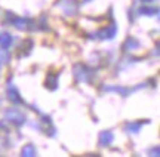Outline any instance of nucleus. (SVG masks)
I'll return each mask as SVG.
<instances>
[{
	"mask_svg": "<svg viewBox=\"0 0 160 157\" xmlns=\"http://www.w3.org/2000/svg\"><path fill=\"white\" fill-rule=\"evenodd\" d=\"M73 74L77 83H86V81H91L92 71L83 64H76L73 67Z\"/></svg>",
	"mask_w": 160,
	"mask_h": 157,
	"instance_id": "nucleus-1",
	"label": "nucleus"
},
{
	"mask_svg": "<svg viewBox=\"0 0 160 157\" xmlns=\"http://www.w3.org/2000/svg\"><path fill=\"white\" fill-rule=\"evenodd\" d=\"M12 25L17 30H21V31H33L36 28V22L33 19L21 17H12Z\"/></svg>",
	"mask_w": 160,
	"mask_h": 157,
	"instance_id": "nucleus-2",
	"label": "nucleus"
},
{
	"mask_svg": "<svg viewBox=\"0 0 160 157\" xmlns=\"http://www.w3.org/2000/svg\"><path fill=\"white\" fill-rule=\"evenodd\" d=\"M5 119L8 122H11L12 125H15V126H22L24 123H25V114H22L19 110L17 108H11V110H6L5 113Z\"/></svg>",
	"mask_w": 160,
	"mask_h": 157,
	"instance_id": "nucleus-3",
	"label": "nucleus"
},
{
	"mask_svg": "<svg viewBox=\"0 0 160 157\" xmlns=\"http://www.w3.org/2000/svg\"><path fill=\"white\" fill-rule=\"evenodd\" d=\"M116 33H117V25H116V24H111L107 28L99 30L97 33H93L91 37L92 39H99V40H105V39H107V40H111L116 36Z\"/></svg>",
	"mask_w": 160,
	"mask_h": 157,
	"instance_id": "nucleus-4",
	"label": "nucleus"
},
{
	"mask_svg": "<svg viewBox=\"0 0 160 157\" xmlns=\"http://www.w3.org/2000/svg\"><path fill=\"white\" fill-rule=\"evenodd\" d=\"M8 99L11 101L12 104L24 105V99L19 96V92H18V89L15 87V85L12 81H9V85H8Z\"/></svg>",
	"mask_w": 160,
	"mask_h": 157,
	"instance_id": "nucleus-5",
	"label": "nucleus"
},
{
	"mask_svg": "<svg viewBox=\"0 0 160 157\" xmlns=\"http://www.w3.org/2000/svg\"><path fill=\"white\" fill-rule=\"evenodd\" d=\"M61 7H62V12L67 15V17H73V15L77 13V7H79V5H77L76 0H65L62 5H61Z\"/></svg>",
	"mask_w": 160,
	"mask_h": 157,
	"instance_id": "nucleus-6",
	"label": "nucleus"
},
{
	"mask_svg": "<svg viewBox=\"0 0 160 157\" xmlns=\"http://www.w3.org/2000/svg\"><path fill=\"white\" fill-rule=\"evenodd\" d=\"M114 141V134L111 130H102L99 134V145L101 147H108L111 142Z\"/></svg>",
	"mask_w": 160,
	"mask_h": 157,
	"instance_id": "nucleus-7",
	"label": "nucleus"
},
{
	"mask_svg": "<svg viewBox=\"0 0 160 157\" xmlns=\"http://www.w3.org/2000/svg\"><path fill=\"white\" fill-rule=\"evenodd\" d=\"M141 47V43H139V40L138 39H135V37H129V39H126V42L123 43V51H129V52H132V51H137V49H139Z\"/></svg>",
	"mask_w": 160,
	"mask_h": 157,
	"instance_id": "nucleus-8",
	"label": "nucleus"
},
{
	"mask_svg": "<svg viewBox=\"0 0 160 157\" xmlns=\"http://www.w3.org/2000/svg\"><path fill=\"white\" fill-rule=\"evenodd\" d=\"M45 86L48 87L49 91H55V89L58 87V76H57V74H52V73H49V74L46 76Z\"/></svg>",
	"mask_w": 160,
	"mask_h": 157,
	"instance_id": "nucleus-9",
	"label": "nucleus"
},
{
	"mask_svg": "<svg viewBox=\"0 0 160 157\" xmlns=\"http://www.w3.org/2000/svg\"><path fill=\"white\" fill-rule=\"evenodd\" d=\"M12 42H13V37L9 33H0V46H2V49H9L12 46Z\"/></svg>",
	"mask_w": 160,
	"mask_h": 157,
	"instance_id": "nucleus-10",
	"label": "nucleus"
},
{
	"mask_svg": "<svg viewBox=\"0 0 160 157\" xmlns=\"http://www.w3.org/2000/svg\"><path fill=\"white\" fill-rule=\"evenodd\" d=\"M144 123H148V120L145 122H133V123H128L126 125V132H131V134H138L141 128H142Z\"/></svg>",
	"mask_w": 160,
	"mask_h": 157,
	"instance_id": "nucleus-11",
	"label": "nucleus"
},
{
	"mask_svg": "<svg viewBox=\"0 0 160 157\" xmlns=\"http://www.w3.org/2000/svg\"><path fill=\"white\" fill-rule=\"evenodd\" d=\"M36 154H37V150H36V147L33 144H27L21 150V156H24V157H34Z\"/></svg>",
	"mask_w": 160,
	"mask_h": 157,
	"instance_id": "nucleus-12",
	"label": "nucleus"
},
{
	"mask_svg": "<svg viewBox=\"0 0 160 157\" xmlns=\"http://www.w3.org/2000/svg\"><path fill=\"white\" fill-rule=\"evenodd\" d=\"M138 13L139 15H145V17H153V15H157L159 13V9L157 7H144V6H141L139 9H138Z\"/></svg>",
	"mask_w": 160,
	"mask_h": 157,
	"instance_id": "nucleus-13",
	"label": "nucleus"
},
{
	"mask_svg": "<svg viewBox=\"0 0 160 157\" xmlns=\"http://www.w3.org/2000/svg\"><path fill=\"white\" fill-rule=\"evenodd\" d=\"M104 91H107V92H119L123 96H126L129 93V91L123 86H104Z\"/></svg>",
	"mask_w": 160,
	"mask_h": 157,
	"instance_id": "nucleus-14",
	"label": "nucleus"
},
{
	"mask_svg": "<svg viewBox=\"0 0 160 157\" xmlns=\"http://www.w3.org/2000/svg\"><path fill=\"white\" fill-rule=\"evenodd\" d=\"M11 61V55L8 49H0V64H8Z\"/></svg>",
	"mask_w": 160,
	"mask_h": 157,
	"instance_id": "nucleus-15",
	"label": "nucleus"
},
{
	"mask_svg": "<svg viewBox=\"0 0 160 157\" xmlns=\"http://www.w3.org/2000/svg\"><path fill=\"white\" fill-rule=\"evenodd\" d=\"M137 2H141V3H151L153 0H137Z\"/></svg>",
	"mask_w": 160,
	"mask_h": 157,
	"instance_id": "nucleus-16",
	"label": "nucleus"
},
{
	"mask_svg": "<svg viewBox=\"0 0 160 157\" xmlns=\"http://www.w3.org/2000/svg\"><path fill=\"white\" fill-rule=\"evenodd\" d=\"M89 2H92V0H83V3H89Z\"/></svg>",
	"mask_w": 160,
	"mask_h": 157,
	"instance_id": "nucleus-17",
	"label": "nucleus"
}]
</instances>
